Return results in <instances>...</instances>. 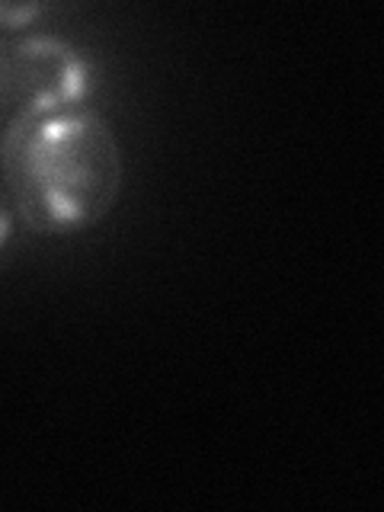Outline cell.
<instances>
[{
  "label": "cell",
  "instance_id": "obj_3",
  "mask_svg": "<svg viewBox=\"0 0 384 512\" xmlns=\"http://www.w3.org/2000/svg\"><path fill=\"white\" fill-rule=\"evenodd\" d=\"M42 10L39 4H0V26H29Z\"/></svg>",
  "mask_w": 384,
  "mask_h": 512
},
{
  "label": "cell",
  "instance_id": "obj_5",
  "mask_svg": "<svg viewBox=\"0 0 384 512\" xmlns=\"http://www.w3.org/2000/svg\"><path fill=\"white\" fill-rule=\"evenodd\" d=\"M13 205L7 199V192H4V183H0V250H4V244L10 240V231H13Z\"/></svg>",
  "mask_w": 384,
  "mask_h": 512
},
{
  "label": "cell",
  "instance_id": "obj_4",
  "mask_svg": "<svg viewBox=\"0 0 384 512\" xmlns=\"http://www.w3.org/2000/svg\"><path fill=\"white\" fill-rule=\"evenodd\" d=\"M10 109L13 116V100H10V71H7V45L0 42V116Z\"/></svg>",
  "mask_w": 384,
  "mask_h": 512
},
{
  "label": "cell",
  "instance_id": "obj_1",
  "mask_svg": "<svg viewBox=\"0 0 384 512\" xmlns=\"http://www.w3.org/2000/svg\"><path fill=\"white\" fill-rule=\"evenodd\" d=\"M0 183L29 231H84L122 196V144L90 103L13 112L0 132Z\"/></svg>",
  "mask_w": 384,
  "mask_h": 512
},
{
  "label": "cell",
  "instance_id": "obj_2",
  "mask_svg": "<svg viewBox=\"0 0 384 512\" xmlns=\"http://www.w3.org/2000/svg\"><path fill=\"white\" fill-rule=\"evenodd\" d=\"M13 112H45L87 103L90 64L80 48L58 36H26L7 45Z\"/></svg>",
  "mask_w": 384,
  "mask_h": 512
}]
</instances>
